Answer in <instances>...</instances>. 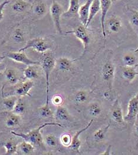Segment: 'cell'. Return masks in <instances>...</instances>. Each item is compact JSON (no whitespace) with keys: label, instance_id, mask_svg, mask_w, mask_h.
Here are the masks:
<instances>
[{"label":"cell","instance_id":"cell-35","mask_svg":"<svg viewBox=\"0 0 138 155\" xmlns=\"http://www.w3.org/2000/svg\"><path fill=\"white\" fill-rule=\"evenodd\" d=\"M88 100V94L86 91L81 90L78 91L75 96V100L79 103H83Z\"/></svg>","mask_w":138,"mask_h":155},{"label":"cell","instance_id":"cell-15","mask_svg":"<svg viewBox=\"0 0 138 155\" xmlns=\"http://www.w3.org/2000/svg\"><path fill=\"white\" fill-rule=\"evenodd\" d=\"M138 63L133 66H125L122 71V76L128 82L132 81L136 76H138V72L136 71Z\"/></svg>","mask_w":138,"mask_h":155},{"label":"cell","instance_id":"cell-29","mask_svg":"<svg viewBox=\"0 0 138 155\" xmlns=\"http://www.w3.org/2000/svg\"><path fill=\"white\" fill-rule=\"evenodd\" d=\"M110 127V125L108 124L106 126H104L100 129H99L97 130H96L93 134V137L94 139L96 142H100L103 140L106 137L107 132Z\"/></svg>","mask_w":138,"mask_h":155},{"label":"cell","instance_id":"cell-43","mask_svg":"<svg viewBox=\"0 0 138 155\" xmlns=\"http://www.w3.org/2000/svg\"><path fill=\"white\" fill-rule=\"evenodd\" d=\"M33 0H29V2H31V1H32Z\"/></svg>","mask_w":138,"mask_h":155},{"label":"cell","instance_id":"cell-10","mask_svg":"<svg viewBox=\"0 0 138 155\" xmlns=\"http://www.w3.org/2000/svg\"><path fill=\"white\" fill-rule=\"evenodd\" d=\"M111 117L112 120L119 125H125V121L122 110L118 99H116L111 109Z\"/></svg>","mask_w":138,"mask_h":155},{"label":"cell","instance_id":"cell-21","mask_svg":"<svg viewBox=\"0 0 138 155\" xmlns=\"http://www.w3.org/2000/svg\"><path fill=\"white\" fill-rule=\"evenodd\" d=\"M100 10V0H92V4L90 8V15L87 23L86 27L87 28L89 24L94 18V17L97 15V14Z\"/></svg>","mask_w":138,"mask_h":155},{"label":"cell","instance_id":"cell-5","mask_svg":"<svg viewBox=\"0 0 138 155\" xmlns=\"http://www.w3.org/2000/svg\"><path fill=\"white\" fill-rule=\"evenodd\" d=\"M115 67L113 63L108 60L102 67V76L104 81H106L110 90L112 89L115 78Z\"/></svg>","mask_w":138,"mask_h":155},{"label":"cell","instance_id":"cell-34","mask_svg":"<svg viewBox=\"0 0 138 155\" xmlns=\"http://www.w3.org/2000/svg\"><path fill=\"white\" fill-rule=\"evenodd\" d=\"M44 142L50 147H54L58 144L57 139L56 136L53 134H48L46 136L44 140Z\"/></svg>","mask_w":138,"mask_h":155},{"label":"cell","instance_id":"cell-18","mask_svg":"<svg viewBox=\"0 0 138 155\" xmlns=\"http://www.w3.org/2000/svg\"><path fill=\"white\" fill-rule=\"evenodd\" d=\"M80 8L79 0H70L69 7L67 11L63 12V16L70 17L78 14V11Z\"/></svg>","mask_w":138,"mask_h":155},{"label":"cell","instance_id":"cell-16","mask_svg":"<svg viewBox=\"0 0 138 155\" xmlns=\"http://www.w3.org/2000/svg\"><path fill=\"white\" fill-rule=\"evenodd\" d=\"M75 60H71L66 57H60L56 60V67L61 71H68L71 70Z\"/></svg>","mask_w":138,"mask_h":155},{"label":"cell","instance_id":"cell-32","mask_svg":"<svg viewBox=\"0 0 138 155\" xmlns=\"http://www.w3.org/2000/svg\"><path fill=\"white\" fill-rule=\"evenodd\" d=\"M135 56L131 53H127L123 57V63L125 66H133L136 64Z\"/></svg>","mask_w":138,"mask_h":155},{"label":"cell","instance_id":"cell-26","mask_svg":"<svg viewBox=\"0 0 138 155\" xmlns=\"http://www.w3.org/2000/svg\"><path fill=\"white\" fill-rule=\"evenodd\" d=\"M4 146L6 150V155H14L18 152V144L14 140H8L4 143Z\"/></svg>","mask_w":138,"mask_h":155},{"label":"cell","instance_id":"cell-4","mask_svg":"<svg viewBox=\"0 0 138 155\" xmlns=\"http://www.w3.org/2000/svg\"><path fill=\"white\" fill-rule=\"evenodd\" d=\"M50 14L52 20L54 24L56 31L59 34H62V29L61 27L60 19L63 14V9L61 5L56 0H53L51 5L50 7Z\"/></svg>","mask_w":138,"mask_h":155},{"label":"cell","instance_id":"cell-23","mask_svg":"<svg viewBox=\"0 0 138 155\" xmlns=\"http://www.w3.org/2000/svg\"><path fill=\"white\" fill-rule=\"evenodd\" d=\"M30 5V2L25 0H15L12 4V10L17 12H21L25 11Z\"/></svg>","mask_w":138,"mask_h":155},{"label":"cell","instance_id":"cell-25","mask_svg":"<svg viewBox=\"0 0 138 155\" xmlns=\"http://www.w3.org/2000/svg\"><path fill=\"white\" fill-rule=\"evenodd\" d=\"M4 74L9 83L15 84L18 83L19 78L15 70L12 68H6L4 72Z\"/></svg>","mask_w":138,"mask_h":155},{"label":"cell","instance_id":"cell-44","mask_svg":"<svg viewBox=\"0 0 138 155\" xmlns=\"http://www.w3.org/2000/svg\"><path fill=\"white\" fill-rule=\"evenodd\" d=\"M25 1H27V0H25Z\"/></svg>","mask_w":138,"mask_h":155},{"label":"cell","instance_id":"cell-33","mask_svg":"<svg viewBox=\"0 0 138 155\" xmlns=\"http://www.w3.org/2000/svg\"><path fill=\"white\" fill-rule=\"evenodd\" d=\"M89 111L91 116L93 117H97L102 112V109L98 103H94L89 106Z\"/></svg>","mask_w":138,"mask_h":155},{"label":"cell","instance_id":"cell-22","mask_svg":"<svg viewBox=\"0 0 138 155\" xmlns=\"http://www.w3.org/2000/svg\"><path fill=\"white\" fill-rule=\"evenodd\" d=\"M21 122L20 116L12 112H8V114L5 119V124L8 127H14L18 125Z\"/></svg>","mask_w":138,"mask_h":155},{"label":"cell","instance_id":"cell-17","mask_svg":"<svg viewBox=\"0 0 138 155\" xmlns=\"http://www.w3.org/2000/svg\"><path fill=\"white\" fill-rule=\"evenodd\" d=\"M35 65H30L24 69V76L27 80H34L38 78L40 76V71L38 68Z\"/></svg>","mask_w":138,"mask_h":155},{"label":"cell","instance_id":"cell-39","mask_svg":"<svg viewBox=\"0 0 138 155\" xmlns=\"http://www.w3.org/2000/svg\"><path fill=\"white\" fill-rule=\"evenodd\" d=\"M63 97L60 96V95H56L54 96L53 97V99H52V102L53 103L56 105V106H61V104L63 103Z\"/></svg>","mask_w":138,"mask_h":155},{"label":"cell","instance_id":"cell-1","mask_svg":"<svg viewBox=\"0 0 138 155\" xmlns=\"http://www.w3.org/2000/svg\"><path fill=\"white\" fill-rule=\"evenodd\" d=\"M48 126H58L59 127H62V126L59 123H45L38 127L35 128L27 133H18L14 131H12L11 133L14 136L22 138L24 140L30 143L34 147L38 146L42 147H44V139L41 133V130Z\"/></svg>","mask_w":138,"mask_h":155},{"label":"cell","instance_id":"cell-13","mask_svg":"<svg viewBox=\"0 0 138 155\" xmlns=\"http://www.w3.org/2000/svg\"><path fill=\"white\" fill-rule=\"evenodd\" d=\"M92 2V0H87L86 2L83 5L80 6V8L78 11V15L81 22V24H83L85 27L86 26V24L89 18L90 8Z\"/></svg>","mask_w":138,"mask_h":155},{"label":"cell","instance_id":"cell-6","mask_svg":"<svg viewBox=\"0 0 138 155\" xmlns=\"http://www.w3.org/2000/svg\"><path fill=\"white\" fill-rule=\"evenodd\" d=\"M86 29L87 28L84 25L81 24L73 31H69L66 32L67 34H73L76 38L80 40L84 45V51L88 48L91 40L90 35Z\"/></svg>","mask_w":138,"mask_h":155},{"label":"cell","instance_id":"cell-12","mask_svg":"<svg viewBox=\"0 0 138 155\" xmlns=\"http://www.w3.org/2000/svg\"><path fill=\"white\" fill-rule=\"evenodd\" d=\"M111 0H100V10H101V26L102 30V34L104 39L106 38V34L105 30V21H106V16L107 14V12L110 9L112 5Z\"/></svg>","mask_w":138,"mask_h":155},{"label":"cell","instance_id":"cell-30","mask_svg":"<svg viewBox=\"0 0 138 155\" xmlns=\"http://www.w3.org/2000/svg\"><path fill=\"white\" fill-rule=\"evenodd\" d=\"M25 110H26V106L25 103L21 98H18L14 106V108L12 112L21 116V115H23L25 113Z\"/></svg>","mask_w":138,"mask_h":155},{"label":"cell","instance_id":"cell-19","mask_svg":"<svg viewBox=\"0 0 138 155\" xmlns=\"http://www.w3.org/2000/svg\"><path fill=\"white\" fill-rule=\"evenodd\" d=\"M129 14V20L130 24L138 36V10H130ZM135 52H138V45L136 49L135 50Z\"/></svg>","mask_w":138,"mask_h":155},{"label":"cell","instance_id":"cell-36","mask_svg":"<svg viewBox=\"0 0 138 155\" xmlns=\"http://www.w3.org/2000/svg\"><path fill=\"white\" fill-rule=\"evenodd\" d=\"M12 37L17 43H22L24 40V34L20 28H17L14 30Z\"/></svg>","mask_w":138,"mask_h":155},{"label":"cell","instance_id":"cell-37","mask_svg":"<svg viewBox=\"0 0 138 155\" xmlns=\"http://www.w3.org/2000/svg\"><path fill=\"white\" fill-rule=\"evenodd\" d=\"M71 139L72 137L69 134L67 133L63 134V135H61L60 137L61 143L63 146L66 147H69V146L70 145L71 142Z\"/></svg>","mask_w":138,"mask_h":155},{"label":"cell","instance_id":"cell-2","mask_svg":"<svg viewBox=\"0 0 138 155\" xmlns=\"http://www.w3.org/2000/svg\"><path fill=\"white\" fill-rule=\"evenodd\" d=\"M56 60L54 54L49 51L44 53L43 55L41 65L45 74L46 80V87H47V100L46 104H49V87H50V76L56 67Z\"/></svg>","mask_w":138,"mask_h":155},{"label":"cell","instance_id":"cell-14","mask_svg":"<svg viewBox=\"0 0 138 155\" xmlns=\"http://www.w3.org/2000/svg\"><path fill=\"white\" fill-rule=\"evenodd\" d=\"M107 28L109 31L112 33H118L122 26V23L120 18L117 16H112L105 21Z\"/></svg>","mask_w":138,"mask_h":155},{"label":"cell","instance_id":"cell-8","mask_svg":"<svg viewBox=\"0 0 138 155\" xmlns=\"http://www.w3.org/2000/svg\"><path fill=\"white\" fill-rule=\"evenodd\" d=\"M138 115V93L129 100L127 106V112L124 116L126 122H134Z\"/></svg>","mask_w":138,"mask_h":155},{"label":"cell","instance_id":"cell-11","mask_svg":"<svg viewBox=\"0 0 138 155\" xmlns=\"http://www.w3.org/2000/svg\"><path fill=\"white\" fill-rule=\"evenodd\" d=\"M93 122V119H92L90 122H89V123L87 124L86 127H84V128L81 129L79 131L75 133V134L73 136V137L71 139V142L70 145L69 146V147H70L71 149H72L73 150L77 152V153H80V147L81 144V142L79 139V136L81 133L86 131L92 126Z\"/></svg>","mask_w":138,"mask_h":155},{"label":"cell","instance_id":"cell-27","mask_svg":"<svg viewBox=\"0 0 138 155\" xmlns=\"http://www.w3.org/2000/svg\"><path fill=\"white\" fill-rule=\"evenodd\" d=\"M35 147L32 144L26 141H24L18 144V150L23 155H30L34 151Z\"/></svg>","mask_w":138,"mask_h":155},{"label":"cell","instance_id":"cell-20","mask_svg":"<svg viewBox=\"0 0 138 155\" xmlns=\"http://www.w3.org/2000/svg\"><path fill=\"white\" fill-rule=\"evenodd\" d=\"M54 116L56 119L59 121H69L71 119L67 109L61 106H58Z\"/></svg>","mask_w":138,"mask_h":155},{"label":"cell","instance_id":"cell-42","mask_svg":"<svg viewBox=\"0 0 138 155\" xmlns=\"http://www.w3.org/2000/svg\"><path fill=\"white\" fill-rule=\"evenodd\" d=\"M111 1H112V2H115V1H116L117 0H111Z\"/></svg>","mask_w":138,"mask_h":155},{"label":"cell","instance_id":"cell-7","mask_svg":"<svg viewBox=\"0 0 138 155\" xmlns=\"http://www.w3.org/2000/svg\"><path fill=\"white\" fill-rule=\"evenodd\" d=\"M6 57L15 62L23 63L27 66L35 64L38 65L40 64L38 61H34L29 58L24 51H18L17 52H8L6 54Z\"/></svg>","mask_w":138,"mask_h":155},{"label":"cell","instance_id":"cell-41","mask_svg":"<svg viewBox=\"0 0 138 155\" xmlns=\"http://www.w3.org/2000/svg\"><path fill=\"white\" fill-rule=\"evenodd\" d=\"M6 68L7 67H6L5 64H4V63L0 62V74L4 73Z\"/></svg>","mask_w":138,"mask_h":155},{"label":"cell","instance_id":"cell-3","mask_svg":"<svg viewBox=\"0 0 138 155\" xmlns=\"http://www.w3.org/2000/svg\"><path fill=\"white\" fill-rule=\"evenodd\" d=\"M28 48H33L38 53H44L52 48V45L45 38H34L27 41L24 47L20 48L19 51H24Z\"/></svg>","mask_w":138,"mask_h":155},{"label":"cell","instance_id":"cell-24","mask_svg":"<svg viewBox=\"0 0 138 155\" xmlns=\"http://www.w3.org/2000/svg\"><path fill=\"white\" fill-rule=\"evenodd\" d=\"M18 100V97L15 95H11L2 100V104L4 109L8 112H11L13 110L14 106Z\"/></svg>","mask_w":138,"mask_h":155},{"label":"cell","instance_id":"cell-31","mask_svg":"<svg viewBox=\"0 0 138 155\" xmlns=\"http://www.w3.org/2000/svg\"><path fill=\"white\" fill-rule=\"evenodd\" d=\"M38 113L41 117L43 118H48L53 117L54 114L51 110L49 104H46L44 106L40 107L38 109Z\"/></svg>","mask_w":138,"mask_h":155},{"label":"cell","instance_id":"cell-28","mask_svg":"<svg viewBox=\"0 0 138 155\" xmlns=\"http://www.w3.org/2000/svg\"><path fill=\"white\" fill-rule=\"evenodd\" d=\"M48 11L47 5L44 2H38L33 7V12L37 16H43Z\"/></svg>","mask_w":138,"mask_h":155},{"label":"cell","instance_id":"cell-38","mask_svg":"<svg viewBox=\"0 0 138 155\" xmlns=\"http://www.w3.org/2000/svg\"><path fill=\"white\" fill-rule=\"evenodd\" d=\"M10 3V1L8 0H5L2 2L0 4V21H2V20L4 18V9L5 7L8 5Z\"/></svg>","mask_w":138,"mask_h":155},{"label":"cell","instance_id":"cell-40","mask_svg":"<svg viewBox=\"0 0 138 155\" xmlns=\"http://www.w3.org/2000/svg\"><path fill=\"white\" fill-rule=\"evenodd\" d=\"M134 130H135V132L138 136V115L135 119V120L134 121Z\"/></svg>","mask_w":138,"mask_h":155},{"label":"cell","instance_id":"cell-9","mask_svg":"<svg viewBox=\"0 0 138 155\" xmlns=\"http://www.w3.org/2000/svg\"><path fill=\"white\" fill-rule=\"evenodd\" d=\"M34 86V82L31 80H27V81L21 83L18 86L16 87L14 94L17 97L30 96V91Z\"/></svg>","mask_w":138,"mask_h":155}]
</instances>
